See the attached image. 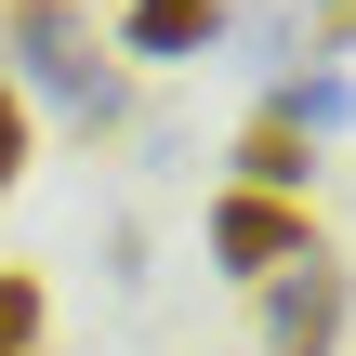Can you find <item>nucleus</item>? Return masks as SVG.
<instances>
[{"label": "nucleus", "mask_w": 356, "mask_h": 356, "mask_svg": "<svg viewBox=\"0 0 356 356\" xmlns=\"http://www.w3.org/2000/svg\"><path fill=\"white\" fill-rule=\"evenodd\" d=\"M13 66L92 132V119H119V79H106V53H92V26L66 13V0H13Z\"/></svg>", "instance_id": "obj_1"}, {"label": "nucleus", "mask_w": 356, "mask_h": 356, "mask_svg": "<svg viewBox=\"0 0 356 356\" xmlns=\"http://www.w3.org/2000/svg\"><path fill=\"white\" fill-rule=\"evenodd\" d=\"M343 304H356V277L330 251H304L291 277H264V356H330L343 343Z\"/></svg>", "instance_id": "obj_2"}, {"label": "nucleus", "mask_w": 356, "mask_h": 356, "mask_svg": "<svg viewBox=\"0 0 356 356\" xmlns=\"http://www.w3.org/2000/svg\"><path fill=\"white\" fill-rule=\"evenodd\" d=\"M304 251H317V225L291 198H211V264L225 277H291Z\"/></svg>", "instance_id": "obj_3"}, {"label": "nucleus", "mask_w": 356, "mask_h": 356, "mask_svg": "<svg viewBox=\"0 0 356 356\" xmlns=\"http://www.w3.org/2000/svg\"><path fill=\"white\" fill-rule=\"evenodd\" d=\"M211 40H225V0H132L119 13V53L132 66H198Z\"/></svg>", "instance_id": "obj_4"}, {"label": "nucleus", "mask_w": 356, "mask_h": 356, "mask_svg": "<svg viewBox=\"0 0 356 356\" xmlns=\"http://www.w3.org/2000/svg\"><path fill=\"white\" fill-rule=\"evenodd\" d=\"M304 172H317V145H304V132H277V119H251V132H238V198H291V211H304Z\"/></svg>", "instance_id": "obj_5"}, {"label": "nucleus", "mask_w": 356, "mask_h": 356, "mask_svg": "<svg viewBox=\"0 0 356 356\" xmlns=\"http://www.w3.org/2000/svg\"><path fill=\"white\" fill-rule=\"evenodd\" d=\"M343 79H330V66H291V79H277V92H264V119H277V132H304V145H317V132H343Z\"/></svg>", "instance_id": "obj_6"}, {"label": "nucleus", "mask_w": 356, "mask_h": 356, "mask_svg": "<svg viewBox=\"0 0 356 356\" xmlns=\"http://www.w3.org/2000/svg\"><path fill=\"white\" fill-rule=\"evenodd\" d=\"M0 356H40V277L0 264Z\"/></svg>", "instance_id": "obj_7"}, {"label": "nucleus", "mask_w": 356, "mask_h": 356, "mask_svg": "<svg viewBox=\"0 0 356 356\" xmlns=\"http://www.w3.org/2000/svg\"><path fill=\"white\" fill-rule=\"evenodd\" d=\"M13 172H26V92L0 79V198H13Z\"/></svg>", "instance_id": "obj_8"}]
</instances>
